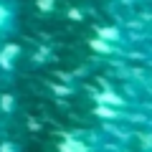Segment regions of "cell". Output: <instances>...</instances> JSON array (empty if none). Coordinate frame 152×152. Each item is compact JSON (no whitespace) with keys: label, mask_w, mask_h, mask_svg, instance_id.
Here are the masks:
<instances>
[{"label":"cell","mask_w":152,"mask_h":152,"mask_svg":"<svg viewBox=\"0 0 152 152\" xmlns=\"http://www.w3.org/2000/svg\"><path fill=\"white\" fill-rule=\"evenodd\" d=\"M38 10L41 13H51L53 10V0H38Z\"/></svg>","instance_id":"5b68a950"},{"label":"cell","mask_w":152,"mask_h":152,"mask_svg":"<svg viewBox=\"0 0 152 152\" xmlns=\"http://www.w3.org/2000/svg\"><path fill=\"white\" fill-rule=\"evenodd\" d=\"M96 38H99V41H104L107 46H112L117 53L124 51L127 43H129L127 33L122 31V28H117V26H102V28H96Z\"/></svg>","instance_id":"7a4b0ae2"},{"label":"cell","mask_w":152,"mask_h":152,"mask_svg":"<svg viewBox=\"0 0 152 152\" xmlns=\"http://www.w3.org/2000/svg\"><path fill=\"white\" fill-rule=\"evenodd\" d=\"M58 150L61 152H94V145H91V140H86L81 134H71L58 142Z\"/></svg>","instance_id":"277c9868"},{"label":"cell","mask_w":152,"mask_h":152,"mask_svg":"<svg viewBox=\"0 0 152 152\" xmlns=\"http://www.w3.org/2000/svg\"><path fill=\"white\" fill-rule=\"evenodd\" d=\"M18 28V5L13 0H0V38L13 36Z\"/></svg>","instance_id":"6da1fadb"},{"label":"cell","mask_w":152,"mask_h":152,"mask_svg":"<svg viewBox=\"0 0 152 152\" xmlns=\"http://www.w3.org/2000/svg\"><path fill=\"white\" fill-rule=\"evenodd\" d=\"M20 46L18 43H5L0 46V71L3 74H13L18 66V58H20Z\"/></svg>","instance_id":"3957f363"}]
</instances>
